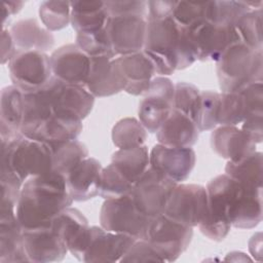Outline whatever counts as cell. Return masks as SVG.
I'll return each mask as SVG.
<instances>
[{"label":"cell","instance_id":"1","mask_svg":"<svg viewBox=\"0 0 263 263\" xmlns=\"http://www.w3.org/2000/svg\"><path fill=\"white\" fill-rule=\"evenodd\" d=\"M73 201L66 177L51 171L31 177L23 184L15 214L23 229L48 226Z\"/></svg>","mask_w":263,"mask_h":263},{"label":"cell","instance_id":"2","mask_svg":"<svg viewBox=\"0 0 263 263\" xmlns=\"http://www.w3.org/2000/svg\"><path fill=\"white\" fill-rule=\"evenodd\" d=\"M52 171L49 144L23 135L11 141H1V173H9L25 183L29 178Z\"/></svg>","mask_w":263,"mask_h":263},{"label":"cell","instance_id":"3","mask_svg":"<svg viewBox=\"0 0 263 263\" xmlns=\"http://www.w3.org/2000/svg\"><path fill=\"white\" fill-rule=\"evenodd\" d=\"M262 50L234 42L216 61V71L222 92L238 91L246 85L262 81Z\"/></svg>","mask_w":263,"mask_h":263},{"label":"cell","instance_id":"4","mask_svg":"<svg viewBox=\"0 0 263 263\" xmlns=\"http://www.w3.org/2000/svg\"><path fill=\"white\" fill-rule=\"evenodd\" d=\"M181 40L182 29L172 16L160 20L147 18L143 51L153 63L156 74L167 76L177 70Z\"/></svg>","mask_w":263,"mask_h":263},{"label":"cell","instance_id":"5","mask_svg":"<svg viewBox=\"0 0 263 263\" xmlns=\"http://www.w3.org/2000/svg\"><path fill=\"white\" fill-rule=\"evenodd\" d=\"M192 236V227L161 214L150 218L144 239L153 246L164 262H173L187 250Z\"/></svg>","mask_w":263,"mask_h":263},{"label":"cell","instance_id":"6","mask_svg":"<svg viewBox=\"0 0 263 263\" xmlns=\"http://www.w3.org/2000/svg\"><path fill=\"white\" fill-rule=\"evenodd\" d=\"M150 218L136 206L130 194L105 199L100 211V224L108 231L144 239Z\"/></svg>","mask_w":263,"mask_h":263},{"label":"cell","instance_id":"7","mask_svg":"<svg viewBox=\"0 0 263 263\" xmlns=\"http://www.w3.org/2000/svg\"><path fill=\"white\" fill-rule=\"evenodd\" d=\"M12 85L24 93L42 89L53 77L50 57L37 50H18L8 62Z\"/></svg>","mask_w":263,"mask_h":263},{"label":"cell","instance_id":"8","mask_svg":"<svg viewBox=\"0 0 263 263\" xmlns=\"http://www.w3.org/2000/svg\"><path fill=\"white\" fill-rule=\"evenodd\" d=\"M183 31L196 61L216 62L230 44L237 42L233 25H218L204 17Z\"/></svg>","mask_w":263,"mask_h":263},{"label":"cell","instance_id":"9","mask_svg":"<svg viewBox=\"0 0 263 263\" xmlns=\"http://www.w3.org/2000/svg\"><path fill=\"white\" fill-rule=\"evenodd\" d=\"M177 183L149 165L134 184L130 196L136 206L149 218L163 214Z\"/></svg>","mask_w":263,"mask_h":263},{"label":"cell","instance_id":"10","mask_svg":"<svg viewBox=\"0 0 263 263\" xmlns=\"http://www.w3.org/2000/svg\"><path fill=\"white\" fill-rule=\"evenodd\" d=\"M175 84L165 76H155L139 104V120L149 133H157L174 109Z\"/></svg>","mask_w":263,"mask_h":263},{"label":"cell","instance_id":"11","mask_svg":"<svg viewBox=\"0 0 263 263\" xmlns=\"http://www.w3.org/2000/svg\"><path fill=\"white\" fill-rule=\"evenodd\" d=\"M208 213V193L202 185L177 184L163 214L189 227H196Z\"/></svg>","mask_w":263,"mask_h":263},{"label":"cell","instance_id":"12","mask_svg":"<svg viewBox=\"0 0 263 263\" xmlns=\"http://www.w3.org/2000/svg\"><path fill=\"white\" fill-rule=\"evenodd\" d=\"M105 29L116 57L136 53L144 48L147 16L140 14L109 16Z\"/></svg>","mask_w":263,"mask_h":263},{"label":"cell","instance_id":"13","mask_svg":"<svg viewBox=\"0 0 263 263\" xmlns=\"http://www.w3.org/2000/svg\"><path fill=\"white\" fill-rule=\"evenodd\" d=\"M45 89L55 114L82 120L92 110L95 97L83 85L66 83L53 76Z\"/></svg>","mask_w":263,"mask_h":263},{"label":"cell","instance_id":"14","mask_svg":"<svg viewBox=\"0 0 263 263\" xmlns=\"http://www.w3.org/2000/svg\"><path fill=\"white\" fill-rule=\"evenodd\" d=\"M23 243L28 262H59L69 252L64 240L52 229L51 224L23 229Z\"/></svg>","mask_w":263,"mask_h":263},{"label":"cell","instance_id":"15","mask_svg":"<svg viewBox=\"0 0 263 263\" xmlns=\"http://www.w3.org/2000/svg\"><path fill=\"white\" fill-rule=\"evenodd\" d=\"M195 160L192 147H168L158 143L149 152L150 166L177 184L190 176Z\"/></svg>","mask_w":263,"mask_h":263},{"label":"cell","instance_id":"16","mask_svg":"<svg viewBox=\"0 0 263 263\" xmlns=\"http://www.w3.org/2000/svg\"><path fill=\"white\" fill-rule=\"evenodd\" d=\"M51 227L64 240L68 251L83 262L90 237V226L85 216L79 210L69 206L51 220Z\"/></svg>","mask_w":263,"mask_h":263},{"label":"cell","instance_id":"17","mask_svg":"<svg viewBox=\"0 0 263 263\" xmlns=\"http://www.w3.org/2000/svg\"><path fill=\"white\" fill-rule=\"evenodd\" d=\"M90 63V58L74 43L63 45L50 54L52 75L70 84L85 85Z\"/></svg>","mask_w":263,"mask_h":263},{"label":"cell","instance_id":"18","mask_svg":"<svg viewBox=\"0 0 263 263\" xmlns=\"http://www.w3.org/2000/svg\"><path fill=\"white\" fill-rule=\"evenodd\" d=\"M137 239L121 233L90 226V237L83 262H117Z\"/></svg>","mask_w":263,"mask_h":263},{"label":"cell","instance_id":"19","mask_svg":"<svg viewBox=\"0 0 263 263\" xmlns=\"http://www.w3.org/2000/svg\"><path fill=\"white\" fill-rule=\"evenodd\" d=\"M115 62L124 82V91L133 96H143L156 75L151 60L142 50L116 57Z\"/></svg>","mask_w":263,"mask_h":263},{"label":"cell","instance_id":"20","mask_svg":"<svg viewBox=\"0 0 263 263\" xmlns=\"http://www.w3.org/2000/svg\"><path fill=\"white\" fill-rule=\"evenodd\" d=\"M90 71L85 88L96 98L116 95L124 90V82L113 57L90 58Z\"/></svg>","mask_w":263,"mask_h":263},{"label":"cell","instance_id":"21","mask_svg":"<svg viewBox=\"0 0 263 263\" xmlns=\"http://www.w3.org/2000/svg\"><path fill=\"white\" fill-rule=\"evenodd\" d=\"M256 143L236 125H220L211 135L212 149L228 161H238L256 151Z\"/></svg>","mask_w":263,"mask_h":263},{"label":"cell","instance_id":"22","mask_svg":"<svg viewBox=\"0 0 263 263\" xmlns=\"http://www.w3.org/2000/svg\"><path fill=\"white\" fill-rule=\"evenodd\" d=\"M102 170L100 161L88 156L67 174V184L75 201H85L99 195Z\"/></svg>","mask_w":263,"mask_h":263},{"label":"cell","instance_id":"23","mask_svg":"<svg viewBox=\"0 0 263 263\" xmlns=\"http://www.w3.org/2000/svg\"><path fill=\"white\" fill-rule=\"evenodd\" d=\"M0 262H28L23 243V227L15 210H0Z\"/></svg>","mask_w":263,"mask_h":263},{"label":"cell","instance_id":"24","mask_svg":"<svg viewBox=\"0 0 263 263\" xmlns=\"http://www.w3.org/2000/svg\"><path fill=\"white\" fill-rule=\"evenodd\" d=\"M196 123L184 113L173 109L156 133L159 144L168 147H192L199 137Z\"/></svg>","mask_w":263,"mask_h":263},{"label":"cell","instance_id":"25","mask_svg":"<svg viewBox=\"0 0 263 263\" xmlns=\"http://www.w3.org/2000/svg\"><path fill=\"white\" fill-rule=\"evenodd\" d=\"M24 92L14 85L5 86L0 97V137L1 141H11L22 135L24 119Z\"/></svg>","mask_w":263,"mask_h":263},{"label":"cell","instance_id":"26","mask_svg":"<svg viewBox=\"0 0 263 263\" xmlns=\"http://www.w3.org/2000/svg\"><path fill=\"white\" fill-rule=\"evenodd\" d=\"M262 189L241 184L229 213L231 226L241 229L256 227L262 221Z\"/></svg>","mask_w":263,"mask_h":263},{"label":"cell","instance_id":"27","mask_svg":"<svg viewBox=\"0 0 263 263\" xmlns=\"http://www.w3.org/2000/svg\"><path fill=\"white\" fill-rule=\"evenodd\" d=\"M82 128V120L53 113L25 137L46 144H55L77 139Z\"/></svg>","mask_w":263,"mask_h":263},{"label":"cell","instance_id":"28","mask_svg":"<svg viewBox=\"0 0 263 263\" xmlns=\"http://www.w3.org/2000/svg\"><path fill=\"white\" fill-rule=\"evenodd\" d=\"M14 46L18 50L45 52L54 45V37L49 30L40 26L36 18L20 20L10 29Z\"/></svg>","mask_w":263,"mask_h":263},{"label":"cell","instance_id":"29","mask_svg":"<svg viewBox=\"0 0 263 263\" xmlns=\"http://www.w3.org/2000/svg\"><path fill=\"white\" fill-rule=\"evenodd\" d=\"M108 18L105 1H71V25L76 33L103 29Z\"/></svg>","mask_w":263,"mask_h":263},{"label":"cell","instance_id":"30","mask_svg":"<svg viewBox=\"0 0 263 263\" xmlns=\"http://www.w3.org/2000/svg\"><path fill=\"white\" fill-rule=\"evenodd\" d=\"M111 163L133 184L146 172L150 165L149 151L146 145L118 149L112 154Z\"/></svg>","mask_w":263,"mask_h":263},{"label":"cell","instance_id":"31","mask_svg":"<svg viewBox=\"0 0 263 263\" xmlns=\"http://www.w3.org/2000/svg\"><path fill=\"white\" fill-rule=\"evenodd\" d=\"M263 154L255 151L238 161H227L225 174L240 184L262 189Z\"/></svg>","mask_w":263,"mask_h":263},{"label":"cell","instance_id":"32","mask_svg":"<svg viewBox=\"0 0 263 263\" xmlns=\"http://www.w3.org/2000/svg\"><path fill=\"white\" fill-rule=\"evenodd\" d=\"M49 145L52 151V171L65 177L79 162L88 157L86 146L77 139Z\"/></svg>","mask_w":263,"mask_h":263},{"label":"cell","instance_id":"33","mask_svg":"<svg viewBox=\"0 0 263 263\" xmlns=\"http://www.w3.org/2000/svg\"><path fill=\"white\" fill-rule=\"evenodd\" d=\"M236 41L255 50H262V8L251 9L233 25Z\"/></svg>","mask_w":263,"mask_h":263},{"label":"cell","instance_id":"34","mask_svg":"<svg viewBox=\"0 0 263 263\" xmlns=\"http://www.w3.org/2000/svg\"><path fill=\"white\" fill-rule=\"evenodd\" d=\"M112 142L118 149L133 148L145 145L147 140V129L140 120L126 117L115 123L112 128Z\"/></svg>","mask_w":263,"mask_h":263},{"label":"cell","instance_id":"35","mask_svg":"<svg viewBox=\"0 0 263 263\" xmlns=\"http://www.w3.org/2000/svg\"><path fill=\"white\" fill-rule=\"evenodd\" d=\"M133 187L134 184L129 182L113 163L110 162L106 167H103L100 179L99 195L104 199L128 195L130 194Z\"/></svg>","mask_w":263,"mask_h":263},{"label":"cell","instance_id":"36","mask_svg":"<svg viewBox=\"0 0 263 263\" xmlns=\"http://www.w3.org/2000/svg\"><path fill=\"white\" fill-rule=\"evenodd\" d=\"M39 17L50 32L64 29L71 23V1H43Z\"/></svg>","mask_w":263,"mask_h":263},{"label":"cell","instance_id":"37","mask_svg":"<svg viewBox=\"0 0 263 263\" xmlns=\"http://www.w3.org/2000/svg\"><path fill=\"white\" fill-rule=\"evenodd\" d=\"M75 44L89 58L106 55L116 58L105 28L91 32L77 33Z\"/></svg>","mask_w":263,"mask_h":263},{"label":"cell","instance_id":"38","mask_svg":"<svg viewBox=\"0 0 263 263\" xmlns=\"http://www.w3.org/2000/svg\"><path fill=\"white\" fill-rule=\"evenodd\" d=\"M221 107V93L213 90H200V103L195 123L199 132L217 127Z\"/></svg>","mask_w":263,"mask_h":263},{"label":"cell","instance_id":"39","mask_svg":"<svg viewBox=\"0 0 263 263\" xmlns=\"http://www.w3.org/2000/svg\"><path fill=\"white\" fill-rule=\"evenodd\" d=\"M248 115L247 106L240 91L222 92L218 125H237Z\"/></svg>","mask_w":263,"mask_h":263},{"label":"cell","instance_id":"40","mask_svg":"<svg viewBox=\"0 0 263 263\" xmlns=\"http://www.w3.org/2000/svg\"><path fill=\"white\" fill-rule=\"evenodd\" d=\"M200 103V90L193 84L188 82H177L175 84L174 109L178 110L194 122L197 117V112Z\"/></svg>","mask_w":263,"mask_h":263},{"label":"cell","instance_id":"41","mask_svg":"<svg viewBox=\"0 0 263 263\" xmlns=\"http://www.w3.org/2000/svg\"><path fill=\"white\" fill-rule=\"evenodd\" d=\"M204 9L205 2L177 1L172 17L180 28L186 29L204 17Z\"/></svg>","mask_w":263,"mask_h":263},{"label":"cell","instance_id":"42","mask_svg":"<svg viewBox=\"0 0 263 263\" xmlns=\"http://www.w3.org/2000/svg\"><path fill=\"white\" fill-rule=\"evenodd\" d=\"M120 262H164L160 254L145 239H137Z\"/></svg>","mask_w":263,"mask_h":263},{"label":"cell","instance_id":"43","mask_svg":"<svg viewBox=\"0 0 263 263\" xmlns=\"http://www.w3.org/2000/svg\"><path fill=\"white\" fill-rule=\"evenodd\" d=\"M106 9L109 16L123 15V14H140L147 15V2L136 0H119V1H105Z\"/></svg>","mask_w":263,"mask_h":263},{"label":"cell","instance_id":"44","mask_svg":"<svg viewBox=\"0 0 263 263\" xmlns=\"http://www.w3.org/2000/svg\"><path fill=\"white\" fill-rule=\"evenodd\" d=\"M241 92L247 110L248 115L251 114H261L263 113V83L262 81L252 82L240 90ZM247 115V116H248Z\"/></svg>","mask_w":263,"mask_h":263},{"label":"cell","instance_id":"45","mask_svg":"<svg viewBox=\"0 0 263 263\" xmlns=\"http://www.w3.org/2000/svg\"><path fill=\"white\" fill-rule=\"evenodd\" d=\"M263 113L248 115L241 122V129L256 143H261L263 139Z\"/></svg>","mask_w":263,"mask_h":263},{"label":"cell","instance_id":"46","mask_svg":"<svg viewBox=\"0 0 263 263\" xmlns=\"http://www.w3.org/2000/svg\"><path fill=\"white\" fill-rule=\"evenodd\" d=\"M177 1H148L149 20H160L172 16Z\"/></svg>","mask_w":263,"mask_h":263},{"label":"cell","instance_id":"47","mask_svg":"<svg viewBox=\"0 0 263 263\" xmlns=\"http://www.w3.org/2000/svg\"><path fill=\"white\" fill-rule=\"evenodd\" d=\"M1 40V63L5 64L8 63L16 52V48L14 46V42L9 29L2 30Z\"/></svg>","mask_w":263,"mask_h":263},{"label":"cell","instance_id":"48","mask_svg":"<svg viewBox=\"0 0 263 263\" xmlns=\"http://www.w3.org/2000/svg\"><path fill=\"white\" fill-rule=\"evenodd\" d=\"M24 3L18 1H4L3 2V27L6 18L10 17V15L17 13L23 7Z\"/></svg>","mask_w":263,"mask_h":263}]
</instances>
